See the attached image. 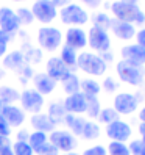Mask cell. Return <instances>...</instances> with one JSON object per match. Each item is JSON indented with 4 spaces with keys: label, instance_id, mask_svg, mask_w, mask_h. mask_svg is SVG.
I'll list each match as a JSON object with an SVG mask.
<instances>
[{
    "label": "cell",
    "instance_id": "7402d4cb",
    "mask_svg": "<svg viewBox=\"0 0 145 155\" xmlns=\"http://www.w3.org/2000/svg\"><path fill=\"white\" fill-rule=\"evenodd\" d=\"M100 83L95 81L94 78H83L80 80V91L83 93L86 97H97L100 94Z\"/></svg>",
    "mask_w": 145,
    "mask_h": 155
},
{
    "label": "cell",
    "instance_id": "e0dca14e",
    "mask_svg": "<svg viewBox=\"0 0 145 155\" xmlns=\"http://www.w3.org/2000/svg\"><path fill=\"white\" fill-rule=\"evenodd\" d=\"M87 44V35L80 27H70L66 31V45L74 50L84 49Z\"/></svg>",
    "mask_w": 145,
    "mask_h": 155
},
{
    "label": "cell",
    "instance_id": "2e32d148",
    "mask_svg": "<svg viewBox=\"0 0 145 155\" xmlns=\"http://www.w3.org/2000/svg\"><path fill=\"white\" fill-rule=\"evenodd\" d=\"M64 105L66 111L69 114H81V113H86V107H87V99L86 96L81 93H75V94H70L64 99Z\"/></svg>",
    "mask_w": 145,
    "mask_h": 155
},
{
    "label": "cell",
    "instance_id": "484cf974",
    "mask_svg": "<svg viewBox=\"0 0 145 155\" xmlns=\"http://www.w3.org/2000/svg\"><path fill=\"white\" fill-rule=\"evenodd\" d=\"M81 136L87 141H94L100 136V125L94 121H86L84 127H83V132H81Z\"/></svg>",
    "mask_w": 145,
    "mask_h": 155
},
{
    "label": "cell",
    "instance_id": "277c9868",
    "mask_svg": "<svg viewBox=\"0 0 145 155\" xmlns=\"http://www.w3.org/2000/svg\"><path fill=\"white\" fill-rule=\"evenodd\" d=\"M61 42H62V35L56 27L45 25L38 30V44L41 45V49L53 52V50L59 49Z\"/></svg>",
    "mask_w": 145,
    "mask_h": 155
},
{
    "label": "cell",
    "instance_id": "ee69618b",
    "mask_svg": "<svg viewBox=\"0 0 145 155\" xmlns=\"http://www.w3.org/2000/svg\"><path fill=\"white\" fill-rule=\"evenodd\" d=\"M52 3L55 5L56 8L59 6V8H64V6H67L69 3H70V0H52Z\"/></svg>",
    "mask_w": 145,
    "mask_h": 155
},
{
    "label": "cell",
    "instance_id": "f546056e",
    "mask_svg": "<svg viewBox=\"0 0 145 155\" xmlns=\"http://www.w3.org/2000/svg\"><path fill=\"white\" fill-rule=\"evenodd\" d=\"M108 155H131L130 149L125 143H119V141H111L108 144Z\"/></svg>",
    "mask_w": 145,
    "mask_h": 155
},
{
    "label": "cell",
    "instance_id": "6da1fadb",
    "mask_svg": "<svg viewBox=\"0 0 145 155\" xmlns=\"http://www.w3.org/2000/svg\"><path fill=\"white\" fill-rule=\"evenodd\" d=\"M111 11L115 16V19L123 22L137 24V25L145 22V14L137 6V3H131V2H126V0H117V2H112Z\"/></svg>",
    "mask_w": 145,
    "mask_h": 155
},
{
    "label": "cell",
    "instance_id": "ffe728a7",
    "mask_svg": "<svg viewBox=\"0 0 145 155\" xmlns=\"http://www.w3.org/2000/svg\"><path fill=\"white\" fill-rule=\"evenodd\" d=\"M31 127L34 130L44 132V133H49V132L52 133L55 130V124H53L50 117L44 113H38V114L31 116Z\"/></svg>",
    "mask_w": 145,
    "mask_h": 155
},
{
    "label": "cell",
    "instance_id": "d590c367",
    "mask_svg": "<svg viewBox=\"0 0 145 155\" xmlns=\"http://www.w3.org/2000/svg\"><path fill=\"white\" fill-rule=\"evenodd\" d=\"M94 24H95V27H98V28L105 30L106 27H111V19L105 13H97L95 19H94Z\"/></svg>",
    "mask_w": 145,
    "mask_h": 155
},
{
    "label": "cell",
    "instance_id": "3957f363",
    "mask_svg": "<svg viewBox=\"0 0 145 155\" xmlns=\"http://www.w3.org/2000/svg\"><path fill=\"white\" fill-rule=\"evenodd\" d=\"M59 17L62 24L70 25V27H80L84 25L89 21V14L84 11V8H81L78 3H69L67 6L61 8Z\"/></svg>",
    "mask_w": 145,
    "mask_h": 155
},
{
    "label": "cell",
    "instance_id": "9c48e42d",
    "mask_svg": "<svg viewBox=\"0 0 145 155\" xmlns=\"http://www.w3.org/2000/svg\"><path fill=\"white\" fill-rule=\"evenodd\" d=\"M87 44L90 45V49H94L97 52H108L111 47V38L106 30H102L94 25L89 28Z\"/></svg>",
    "mask_w": 145,
    "mask_h": 155
},
{
    "label": "cell",
    "instance_id": "8992f818",
    "mask_svg": "<svg viewBox=\"0 0 145 155\" xmlns=\"http://www.w3.org/2000/svg\"><path fill=\"white\" fill-rule=\"evenodd\" d=\"M33 17L42 24H50L56 19L58 8L52 3V0H36L31 6Z\"/></svg>",
    "mask_w": 145,
    "mask_h": 155
},
{
    "label": "cell",
    "instance_id": "4fadbf2b",
    "mask_svg": "<svg viewBox=\"0 0 145 155\" xmlns=\"http://www.w3.org/2000/svg\"><path fill=\"white\" fill-rule=\"evenodd\" d=\"M20 27V22L17 19L16 11H13L8 6L0 8V30L8 33V35H14Z\"/></svg>",
    "mask_w": 145,
    "mask_h": 155
},
{
    "label": "cell",
    "instance_id": "816d5d0a",
    "mask_svg": "<svg viewBox=\"0 0 145 155\" xmlns=\"http://www.w3.org/2000/svg\"><path fill=\"white\" fill-rule=\"evenodd\" d=\"M2 77H3V71H2V69H0V78H2Z\"/></svg>",
    "mask_w": 145,
    "mask_h": 155
},
{
    "label": "cell",
    "instance_id": "5b68a950",
    "mask_svg": "<svg viewBox=\"0 0 145 155\" xmlns=\"http://www.w3.org/2000/svg\"><path fill=\"white\" fill-rule=\"evenodd\" d=\"M115 71H117V75L120 77L122 81H125L128 85H133V86L140 85L143 81V77H145V72L140 66H133L130 63H125L123 60L117 63Z\"/></svg>",
    "mask_w": 145,
    "mask_h": 155
},
{
    "label": "cell",
    "instance_id": "f907efd6",
    "mask_svg": "<svg viewBox=\"0 0 145 155\" xmlns=\"http://www.w3.org/2000/svg\"><path fill=\"white\" fill-rule=\"evenodd\" d=\"M61 155H78V153H75V152H66V153H61Z\"/></svg>",
    "mask_w": 145,
    "mask_h": 155
},
{
    "label": "cell",
    "instance_id": "603a6c76",
    "mask_svg": "<svg viewBox=\"0 0 145 155\" xmlns=\"http://www.w3.org/2000/svg\"><path fill=\"white\" fill-rule=\"evenodd\" d=\"M66 114H67V111H66L64 105H62V102H53V104H50L47 116L50 117L52 122L55 124V125L59 124V122H64Z\"/></svg>",
    "mask_w": 145,
    "mask_h": 155
},
{
    "label": "cell",
    "instance_id": "cb8c5ba5",
    "mask_svg": "<svg viewBox=\"0 0 145 155\" xmlns=\"http://www.w3.org/2000/svg\"><path fill=\"white\" fill-rule=\"evenodd\" d=\"M24 61H25V58H24L22 53H20L19 50H14V52H11V53H8V55H5V58H3V66H5L6 69L16 71V69H19V68L24 66Z\"/></svg>",
    "mask_w": 145,
    "mask_h": 155
},
{
    "label": "cell",
    "instance_id": "d6986e66",
    "mask_svg": "<svg viewBox=\"0 0 145 155\" xmlns=\"http://www.w3.org/2000/svg\"><path fill=\"white\" fill-rule=\"evenodd\" d=\"M33 85H34V89L38 91L41 96H47V94L55 91L56 81L52 80L45 72H42V74H36L33 77Z\"/></svg>",
    "mask_w": 145,
    "mask_h": 155
},
{
    "label": "cell",
    "instance_id": "7bdbcfd3",
    "mask_svg": "<svg viewBox=\"0 0 145 155\" xmlns=\"http://www.w3.org/2000/svg\"><path fill=\"white\" fill-rule=\"evenodd\" d=\"M28 136H30V133L22 129L19 133H17V141H28Z\"/></svg>",
    "mask_w": 145,
    "mask_h": 155
},
{
    "label": "cell",
    "instance_id": "e575fe53",
    "mask_svg": "<svg viewBox=\"0 0 145 155\" xmlns=\"http://www.w3.org/2000/svg\"><path fill=\"white\" fill-rule=\"evenodd\" d=\"M128 149L131 155H145V143L142 140H133Z\"/></svg>",
    "mask_w": 145,
    "mask_h": 155
},
{
    "label": "cell",
    "instance_id": "f5cc1de1",
    "mask_svg": "<svg viewBox=\"0 0 145 155\" xmlns=\"http://www.w3.org/2000/svg\"><path fill=\"white\" fill-rule=\"evenodd\" d=\"M14 2H24V0H14Z\"/></svg>",
    "mask_w": 145,
    "mask_h": 155
},
{
    "label": "cell",
    "instance_id": "52a82bcc",
    "mask_svg": "<svg viewBox=\"0 0 145 155\" xmlns=\"http://www.w3.org/2000/svg\"><path fill=\"white\" fill-rule=\"evenodd\" d=\"M50 143L61 152H72L77 147V138L72 135L69 130H62V129H55L50 136H49Z\"/></svg>",
    "mask_w": 145,
    "mask_h": 155
},
{
    "label": "cell",
    "instance_id": "7c38bea8",
    "mask_svg": "<svg viewBox=\"0 0 145 155\" xmlns=\"http://www.w3.org/2000/svg\"><path fill=\"white\" fill-rule=\"evenodd\" d=\"M137 97L131 93H119L114 97V110L119 114H131L137 110Z\"/></svg>",
    "mask_w": 145,
    "mask_h": 155
},
{
    "label": "cell",
    "instance_id": "bcb514c9",
    "mask_svg": "<svg viewBox=\"0 0 145 155\" xmlns=\"http://www.w3.org/2000/svg\"><path fill=\"white\" fill-rule=\"evenodd\" d=\"M6 49H8V44H6L5 41L0 39V58L6 55Z\"/></svg>",
    "mask_w": 145,
    "mask_h": 155
},
{
    "label": "cell",
    "instance_id": "8d00e7d4",
    "mask_svg": "<svg viewBox=\"0 0 145 155\" xmlns=\"http://www.w3.org/2000/svg\"><path fill=\"white\" fill-rule=\"evenodd\" d=\"M36 153H38V155H59V150L50 141H47L42 147H39L38 150H36Z\"/></svg>",
    "mask_w": 145,
    "mask_h": 155
},
{
    "label": "cell",
    "instance_id": "83f0119b",
    "mask_svg": "<svg viewBox=\"0 0 145 155\" xmlns=\"http://www.w3.org/2000/svg\"><path fill=\"white\" fill-rule=\"evenodd\" d=\"M62 89H64V93L67 96L80 93V78L75 74H70L67 78L62 80Z\"/></svg>",
    "mask_w": 145,
    "mask_h": 155
},
{
    "label": "cell",
    "instance_id": "44dd1931",
    "mask_svg": "<svg viewBox=\"0 0 145 155\" xmlns=\"http://www.w3.org/2000/svg\"><path fill=\"white\" fill-rule=\"evenodd\" d=\"M84 122H86V119H83V117L78 116V114H69L67 113L66 117H64V124L69 127V132L74 136H81Z\"/></svg>",
    "mask_w": 145,
    "mask_h": 155
},
{
    "label": "cell",
    "instance_id": "60d3db41",
    "mask_svg": "<svg viewBox=\"0 0 145 155\" xmlns=\"http://www.w3.org/2000/svg\"><path fill=\"white\" fill-rule=\"evenodd\" d=\"M136 44L137 45H140V47H143L145 49V28H142V30H139L137 33H136Z\"/></svg>",
    "mask_w": 145,
    "mask_h": 155
},
{
    "label": "cell",
    "instance_id": "4dcf8cb0",
    "mask_svg": "<svg viewBox=\"0 0 145 155\" xmlns=\"http://www.w3.org/2000/svg\"><path fill=\"white\" fill-rule=\"evenodd\" d=\"M11 149L14 155H34V150L27 141H16L11 146Z\"/></svg>",
    "mask_w": 145,
    "mask_h": 155
},
{
    "label": "cell",
    "instance_id": "1f68e13d",
    "mask_svg": "<svg viewBox=\"0 0 145 155\" xmlns=\"http://www.w3.org/2000/svg\"><path fill=\"white\" fill-rule=\"evenodd\" d=\"M98 119H100V122L108 125V124H111V122L119 119V113H117L114 108H103V110H100Z\"/></svg>",
    "mask_w": 145,
    "mask_h": 155
},
{
    "label": "cell",
    "instance_id": "7dc6e473",
    "mask_svg": "<svg viewBox=\"0 0 145 155\" xmlns=\"http://www.w3.org/2000/svg\"><path fill=\"white\" fill-rule=\"evenodd\" d=\"M0 155H14V153H13V149H11V146L0 149Z\"/></svg>",
    "mask_w": 145,
    "mask_h": 155
},
{
    "label": "cell",
    "instance_id": "74e56055",
    "mask_svg": "<svg viewBox=\"0 0 145 155\" xmlns=\"http://www.w3.org/2000/svg\"><path fill=\"white\" fill-rule=\"evenodd\" d=\"M81 155H108V150L105 146L97 144V146H92V147H87L86 150H83Z\"/></svg>",
    "mask_w": 145,
    "mask_h": 155
},
{
    "label": "cell",
    "instance_id": "f35d334b",
    "mask_svg": "<svg viewBox=\"0 0 145 155\" xmlns=\"http://www.w3.org/2000/svg\"><path fill=\"white\" fill-rule=\"evenodd\" d=\"M11 130H13V127L6 122V119L2 114H0V136H8V138H10Z\"/></svg>",
    "mask_w": 145,
    "mask_h": 155
},
{
    "label": "cell",
    "instance_id": "9a60e30c",
    "mask_svg": "<svg viewBox=\"0 0 145 155\" xmlns=\"http://www.w3.org/2000/svg\"><path fill=\"white\" fill-rule=\"evenodd\" d=\"M0 114L5 117L6 122L11 127H20L25 122V111L14 104H11V105L0 104Z\"/></svg>",
    "mask_w": 145,
    "mask_h": 155
},
{
    "label": "cell",
    "instance_id": "5bb4252c",
    "mask_svg": "<svg viewBox=\"0 0 145 155\" xmlns=\"http://www.w3.org/2000/svg\"><path fill=\"white\" fill-rule=\"evenodd\" d=\"M120 55L125 63H130L133 66H143L145 64V49L137 44L125 45L120 50Z\"/></svg>",
    "mask_w": 145,
    "mask_h": 155
},
{
    "label": "cell",
    "instance_id": "d4e9b609",
    "mask_svg": "<svg viewBox=\"0 0 145 155\" xmlns=\"http://www.w3.org/2000/svg\"><path fill=\"white\" fill-rule=\"evenodd\" d=\"M20 99V93L17 89L11 88V86H0V104H5V105H11L14 102Z\"/></svg>",
    "mask_w": 145,
    "mask_h": 155
},
{
    "label": "cell",
    "instance_id": "f1b7e54d",
    "mask_svg": "<svg viewBox=\"0 0 145 155\" xmlns=\"http://www.w3.org/2000/svg\"><path fill=\"white\" fill-rule=\"evenodd\" d=\"M62 63L67 66V68H72V66H77V60H78V55H77V50L67 47V45H64V47L61 49V57Z\"/></svg>",
    "mask_w": 145,
    "mask_h": 155
},
{
    "label": "cell",
    "instance_id": "836d02e7",
    "mask_svg": "<svg viewBox=\"0 0 145 155\" xmlns=\"http://www.w3.org/2000/svg\"><path fill=\"white\" fill-rule=\"evenodd\" d=\"M16 14H17V19H19L20 25H30L34 21L31 10H27V8H19V10L16 11Z\"/></svg>",
    "mask_w": 145,
    "mask_h": 155
},
{
    "label": "cell",
    "instance_id": "8fae6325",
    "mask_svg": "<svg viewBox=\"0 0 145 155\" xmlns=\"http://www.w3.org/2000/svg\"><path fill=\"white\" fill-rule=\"evenodd\" d=\"M45 74H47L52 80L55 81H62L64 78H67L72 72H70V68H67L62 60L59 57H52L47 60V64H45Z\"/></svg>",
    "mask_w": 145,
    "mask_h": 155
},
{
    "label": "cell",
    "instance_id": "ac0fdd59",
    "mask_svg": "<svg viewBox=\"0 0 145 155\" xmlns=\"http://www.w3.org/2000/svg\"><path fill=\"white\" fill-rule=\"evenodd\" d=\"M109 28L112 30V33L117 36L119 39H123V41H128L131 38L136 36V28L133 24H128V22H123V21H119V19H114L111 21V27Z\"/></svg>",
    "mask_w": 145,
    "mask_h": 155
},
{
    "label": "cell",
    "instance_id": "30bf717a",
    "mask_svg": "<svg viewBox=\"0 0 145 155\" xmlns=\"http://www.w3.org/2000/svg\"><path fill=\"white\" fill-rule=\"evenodd\" d=\"M131 127L128 122L117 119L111 124L106 125V136L109 138L111 141H119V143H126L131 138Z\"/></svg>",
    "mask_w": 145,
    "mask_h": 155
},
{
    "label": "cell",
    "instance_id": "c3c4849f",
    "mask_svg": "<svg viewBox=\"0 0 145 155\" xmlns=\"http://www.w3.org/2000/svg\"><path fill=\"white\" fill-rule=\"evenodd\" d=\"M139 133H140V140L145 143V122H142L139 125Z\"/></svg>",
    "mask_w": 145,
    "mask_h": 155
},
{
    "label": "cell",
    "instance_id": "ab89813d",
    "mask_svg": "<svg viewBox=\"0 0 145 155\" xmlns=\"http://www.w3.org/2000/svg\"><path fill=\"white\" fill-rule=\"evenodd\" d=\"M102 86L105 88V91H108V93H112V91L117 89V83L112 80V77H108V78L103 81V85H102Z\"/></svg>",
    "mask_w": 145,
    "mask_h": 155
},
{
    "label": "cell",
    "instance_id": "b9f144b4",
    "mask_svg": "<svg viewBox=\"0 0 145 155\" xmlns=\"http://www.w3.org/2000/svg\"><path fill=\"white\" fill-rule=\"evenodd\" d=\"M81 2H83L84 5H87L89 8H94V10H95V8H98L102 5L103 0H81Z\"/></svg>",
    "mask_w": 145,
    "mask_h": 155
},
{
    "label": "cell",
    "instance_id": "7a4b0ae2",
    "mask_svg": "<svg viewBox=\"0 0 145 155\" xmlns=\"http://www.w3.org/2000/svg\"><path fill=\"white\" fill-rule=\"evenodd\" d=\"M77 68L89 75H103L106 72V61L103 57L92 52H81L77 60Z\"/></svg>",
    "mask_w": 145,
    "mask_h": 155
},
{
    "label": "cell",
    "instance_id": "ba28073f",
    "mask_svg": "<svg viewBox=\"0 0 145 155\" xmlns=\"http://www.w3.org/2000/svg\"><path fill=\"white\" fill-rule=\"evenodd\" d=\"M19 102L22 105L24 111L38 114V113H41L42 107H44V96H41L36 89H25L24 93H20Z\"/></svg>",
    "mask_w": 145,
    "mask_h": 155
},
{
    "label": "cell",
    "instance_id": "f6af8a7d",
    "mask_svg": "<svg viewBox=\"0 0 145 155\" xmlns=\"http://www.w3.org/2000/svg\"><path fill=\"white\" fill-rule=\"evenodd\" d=\"M8 146H11V143H10V138H8V136H0V149L8 147Z\"/></svg>",
    "mask_w": 145,
    "mask_h": 155
},
{
    "label": "cell",
    "instance_id": "d6a6232c",
    "mask_svg": "<svg viewBox=\"0 0 145 155\" xmlns=\"http://www.w3.org/2000/svg\"><path fill=\"white\" fill-rule=\"evenodd\" d=\"M87 99V107H86V113L89 117H98L100 114V102L97 97H86Z\"/></svg>",
    "mask_w": 145,
    "mask_h": 155
},
{
    "label": "cell",
    "instance_id": "4316f807",
    "mask_svg": "<svg viewBox=\"0 0 145 155\" xmlns=\"http://www.w3.org/2000/svg\"><path fill=\"white\" fill-rule=\"evenodd\" d=\"M49 141V136H47V133H44V132H38V130H34V132H31L30 133V136H28V143L30 146H31V149L36 152L39 147H42V146Z\"/></svg>",
    "mask_w": 145,
    "mask_h": 155
},
{
    "label": "cell",
    "instance_id": "681fc988",
    "mask_svg": "<svg viewBox=\"0 0 145 155\" xmlns=\"http://www.w3.org/2000/svg\"><path fill=\"white\" fill-rule=\"evenodd\" d=\"M139 119L140 122H145V107H142V110L139 111Z\"/></svg>",
    "mask_w": 145,
    "mask_h": 155
}]
</instances>
